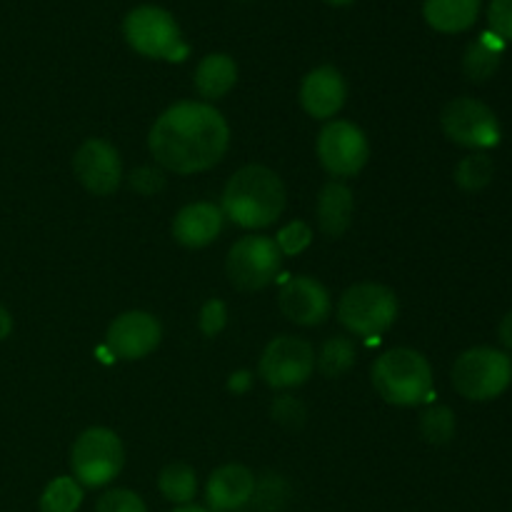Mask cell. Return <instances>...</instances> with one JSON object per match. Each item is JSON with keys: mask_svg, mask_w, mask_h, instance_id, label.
I'll list each match as a JSON object with an SVG mask.
<instances>
[{"mask_svg": "<svg viewBox=\"0 0 512 512\" xmlns=\"http://www.w3.org/2000/svg\"><path fill=\"white\" fill-rule=\"evenodd\" d=\"M230 148V125L215 105L180 100L155 118L148 150L155 163L175 175L215 168Z\"/></svg>", "mask_w": 512, "mask_h": 512, "instance_id": "obj_1", "label": "cell"}, {"mask_svg": "<svg viewBox=\"0 0 512 512\" xmlns=\"http://www.w3.org/2000/svg\"><path fill=\"white\" fill-rule=\"evenodd\" d=\"M285 203V185L275 170L268 165H243L225 183L220 210L240 228L263 230L283 215Z\"/></svg>", "mask_w": 512, "mask_h": 512, "instance_id": "obj_2", "label": "cell"}, {"mask_svg": "<svg viewBox=\"0 0 512 512\" xmlns=\"http://www.w3.org/2000/svg\"><path fill=\"white\" fill-rule=\"evenodd\" d=\"M370 380L380 398L395 408H415L433 393V368L420 350L393 348L378 355Z\"/></svg>", "mask_w": 512, "mask_h": 512, "instance_id": "obj_3", "label": "cell"}, {"mask_svg": "<svg viewBox=\"0 0 512 512\" xmlns=\"http://www.w3.org/2000/svg\"><path fill=\"white\" fill-rule=\"evenodd\" d=\"M123 35L135 53L153 60L180 63L188 58V43L173 15L158 5H138L123 20Z\"/></svg>", "mask_w": 512, "mask_h": 512, "instance_id": "obj_4", "label": "cell"}, {"mask_svg": "<svg viewBox=\"0 0 512 512\" xmlns=\"http://www.w3.org/2000/svg\"><path fill=\"white\" fill-rule=\"evenodd\" d=\"M512 385V360L505 350L478 345L458 355L453 365V388L473 403L500 398Z\"/></svg>", "mask_w": 512, "mask_h": 512, "instance_id": "obj_5", "label": "cell"}, {"mask_svg": "<svg viewBox=\"0 0 512 512\" xmlns=\"http://www.w3.org/2000/svg\"><path fill=\"white\" fill-rule=\"evenodd\" d=\"M398 295L380 283L350 285L338 300V323L358 338H378L398 320Z\"/></svg>", "mask_w": 512, "mask_h": 512, "instance_id": "obj_6", "label": "cell"}, {"mask_svg": "<svg viewBox=\"0 0 512 512\" xmlns=\"http://www.w3.org/2000/svg\"><path fill=\"white\" fill-rule=\"evenodd\" d=\"M123 465V440L110 428L83 430L70 448V470L83 488H105L118 478Z\"/></svg>", "mask_w": 512, "mask_h": 512, "instance_id": "obj_7", "label": "cell"}, {"mask_svg": "<svg viewBox=\"0 0 512 512\" xmlns=\"http://www.w3.org/2000/svg\"><path fill=\"white\" fill-rule=\"evenodd\" d=\"M445 138L473 153H488L503 140V128L490 105L475 98H455L440 113Z\"/></svg>", "mask_w": 512, "mask_h": 512, "instance_id": "obj_8", "label": "cell"}, {"mask_svg": "<svg viewBox=\"0 0 512 512\" xmlns=\"http://www.w3.org/2000/svg\"><path fill=\"white\" fill-rule=\"evenodd\" d=\"M280 263H283V255L273 238L245 235V238L235 240L233 248L228 250L225 273L235 288L253 293V290L268 288L278 278Z\"/></svg>", "mask_w": 512, "mask_h": 512, "instance_id": "obj_9", "label": "cell"}, {"mask_svg": "<svg viewBox=\"0 0 512 512\" xmlns=\"http://www.w3.org/2000/svg\"><path fill=\"white\" fill-rule=\"evenodd\" d=\"M318 160L333 178H355L370 160V143L363 128L350 120H328L318 133Z\"/></svg>", "mask_w": 512, "mask_h": 512, "instance_id": "obj_10", "label": "cell"}, {"mask_svg": "<svg viewBox=\"0 0 512 512\" xmlns=\"http://www.w3.org/2000/svg\"><path fill=\"white\" fill-rule=\"evenodd\" d=\"M315 370V350L308 340L295 335H278L265 345L258 375L273 390L300 388Z\"/></svg>", "mask_w": 512, "mask_h": 512, "instance_id": "obj_11", "label": "cell"}, {"mask_svg": "<svg viewBox=\"0 0 512 512\" xmlns=\"http://www.w3.org/2000/svg\"><path fill=\"white\" fill-rule=\"evenodd\" d=\"M163 340V325L153 313L145 310H128L120 313L105 333V345L110 355L125 363L143 360L153 353Z\"/></svg>", "mask_w": 512, "mask_h": 512, "instance_id": "obj_12", "label": "cell"}, {"mask_svg": "<svg viewBox=\"0 0 512 512\" xmlns=\"http://www.w3.org/2000/svg\"><path fill=\"white\" fill-rule=\"evenodd\" d=\"M73 173L88 193L105 198L123 183V160L113 143L103 138H88L75 150Z\"/></svg>", "mask_w": 512, "mask_h": 512, "instance_id": "obj_13", "label": "cell"}, {"mask_svg": "<svg viewBox=\"0 0 512 512\" xmlns=\"http://www.w3.org/2000/svg\"><path fill=\"white\" fill-rule=\"evenodd\" d=\"M278 310L300 328H315L330 318L333 300L320 280L310 275H295L280 288Z\"/></svg>", "mask_w": 512, "mask_h": 512, "instance_id": "obj_14", "label": "cell"}, {"mask_svg": "<svg viewBox=\"0 0 512 512\" xmlns=\"http://www.w3.org/2000/svg\"><path fill=\"white\" fill-rule=\"evenodd\" d=\"M348 100V83L335 65H318L300 83V108L315 120H330Z\"/></svg>", "mask_w": 512, "mask_h": 512, "instance_id": "obj_15", "label": "cell"}, {"mask_svg": "<svg viewBox=\"0 0 512 512\" xmlns=\"http://www.w3.org/2000/svg\"><path fill=\"white\" fill-rule=\"evenodd\" d=\"M255 475L240 463L220 465L213 470L205 485V500L210 512H233L245 508L253 500Z\"/></svg>", "mask_w": 512, "mask_h": 512, "instance_id": "obj_16", "label": "cell"}, {"mask_svg": "<svg viewBox=\"0 0 512 512\" xmlns=\"http://www.w3.org/2000/svg\"><path fill=\"white\" fill-rule=\"evenodd\" d=\"M225 215L220 205L208 203V200H198V203H188L175 213L173 218V238L175 243L183 248L198 250L213 243L220 233H223Z\"/></svg>", "mask_w": 512, "mask_h": 512, "instance_id": "obj_17", "label": "cell"}, {"mask_svg": "<svg viewBox=\"0 0 512 512\" xmlns=\"http://www.w3.org/2000/svg\"><path fill=\"white\" fill-rule=\"evenodd\" d=\"M353 213V190L343 180H330L320 188L318 200H315V220H318V230L325 238H343L350 230V223H353Z\"/></svg>", "mask_w": 512, "mask_h": 512, "instance_id": "obj_18", "label": "cell"}, {"mask_svg": "<svg viewBox=\"0 0 512 512\" xmlns=\"http://www.w3.org/2000/svg\"><path fill=\"white\" fill-rule=\"evenodd\" d=\"M238 83V63L228 53H210L198 63L193 73V85L200 98L208 103L225 98Z\"/></svg>", "mask_w": 512, "mask_h": 512, "instance_id": "obj_19", "label": "cell"}, {"mask_svg": "<svg viewBox=\"0 0 512 512\" xmlns=\"http://www.w3.org/2000/svg\"><path fill=\"white\" fill-rule=\"evenodd\" d=\"M480 15V0H425L423 18L438 33H465Z\"/></svg>", "mask_w": 512, "mask_h": 512, "instance_id": "obj_20", "label": "cell"}, {"mask_svg": "<svg viewBox=\"0 0 512 512\" xmlns=\"http://www.w3.org/2000/svg\"><path fill=\"white\" fill-rule=\"evenodd\" d=\"M503 50L505 40L498 38L493 30L480 35L478 40L468 45L463 55V73L468 75V80L473 83H485V80L493 78L498 73L500 63H503Z\"/></svg>", "mask_w": 512, "mask_h": 512, "instance_id": "obj_21", "label": "cell"}, {"mask_svg": "<svg viewBox=\"0 0 512 512\" xmlns=\"http://www.w3.org/2000/svg\"><path fill=\"white\" fill-rule=\"evenodd\" d=\"M158 490L168 503L190 505L198 493V475L188 463H170L160 470Z\"/></svg>", "mask_w": 512, "mask_h": 512, "instance_id": "obj_22", "label": "cell"}, {"mask_svg": "<svg viewBox=\"0 0 512 512\" xmlns=\"http://www.w3.org/2000/svg\"><path fill=\"white\" fill-rule=\"evenodd\" d=\"M355 358H358V350H355L353 340L343 338V335H335V338H328L320 345L315 368H318L320 375H325L328 380H338L353 370Z\"/></svg>", "mask_w": 512, "mask_h": 512, "instance_id": "obj_23", "label": "cell"}, {"mask_svg": "<svg viewBox=\"0 0 512 512\" xmlns=\"http://www.w3.org/2000/svg\"><path fill=\"white\" fill-rule=\"evenodd\" d=\"M83 498V485L73 475H60L45 485L38 505L40 512H78Z\"/></svg>", "mask_w": 512, "mask_h": 512, "instance_id": "obj_24", "label": "cell"}, {"mask_svg": "<svg viewBox=\"0 0 512 512\" xmlns=\"http://www.w3.org/2000/svg\"><path fill=\"white\" fill-rule=\"evenodd\" d=\"M495 178V163L488 153H470L455 168V183L465 193H478L488 188Z\"/></svg>", "mask_w": 512, "mask_h": 512, "instance_id": "obj_25", "label": "cell"}, {"mask_svg": "<svg viewBox=\"0 0 512 512\" xmlns=\"http://www.w3.org/2000/svg\"><path fill=\"white\" fill-rule=\"evenodd\" d=\"M455 413L448 405H433L420 415V435L428 445H448L455 438Z\"/></svg>", "mask_w": 512, "mask_h": 512, "instance_id": "obj_26", "label": "cell"}, {"mask_svg": "<svg viewBox=\"0 0 512 512\" xmlns=\"http://www.w3.org/2000/svg\"><path fill=\"white\" fill-rule=\"evenodd\" d=\"M273 240L283 258H293V255H300L303 250L310 248V243H313V228L308 223H303V220H293V223L283 225Z\"/></svg>", "mask_w": 512, "mask_h": 512, "instance_id": "obj_27", "label": "cell"}, {"mask_svg": "<svg viewBox=\"0 0 512 512\" xmlns=\"http://www.w3.org/2000/svg\"><path fill=\"white\" fill-rule=\"evenodd\" d=\"M255 505L260 512H278L283 510L285 500H288V485L280 475H268L263 483L255 480V493H253Z\"/></svg>", "mask_w": 512, "mask_h": 512, "instance_id": "obj_28", "label": "cell"}, {"mask_svg": "<svg viewBox=\"0 0 512 512\" xmlns=\"http://www.w3.org/2000/svg\"><path fill=\"white\" fill-rule=\"evenodd\" d=\"M95 512H148V505L138 493L128 488L105 490L95 503Z\"/></svg>", "mask_w": 512, "mask_h": 512, "instance_id": "obj_29", "label": "cell"}, {"mask_svg": "<svg viewBox=\"0 0 512 512\" xmlns=\"http://www.w3.org/2000/svg\"><path fill=\"white\" fill-rule=\"evenodd\" d=\"M225 325H228V305L218 298H210L208 303L200 308V315H198L200 333H203L205 338H215V335L223 333Z\"/></svg>", "mask_w": 512, "mask_h": 512, "instance_id": "obj_30", "label": "cell"}, {"mask_svg": "<svg viewBox=\"0 0 512 512\" xmlns=\"http://www.w3.org/2000/svg\"><path fill=\"white\" fill-rule=\"evenodd\" d=\"M128 185L138 195L150 198V195H158L165 188V173L160 168H153V165H143V168H135L128 175Z\"/></svg>", "mask_w": 512, "mask_h": 512, "instance_id": "obj_31", "label": "cell"}, {"mask_svg": "<svg viewBox=\"0 0 512 512\" xmlns=\"http://www.w3.org/2000/svg\"><path fill=\"white\" fill-rule=\"evenodd\" d=\"M273 420H278L285 428H300L305 423V405L300 400H295L293 395H283V398H275L273 403Z\"/></svg>", "mask_w": 512, "mask_h": 512, "instance_id": "obj_32", "label": "cell"}, {"mask_svg": "<svg viewBox=\"0 0 512 512\" xmlns=\"http://www.w3.org/2000/svg\"><path fill=\"white\" fill-rule=\"evenodd\" d=\"M488 23L498 38L512 43V0H490Z\"/></svg>", "mask_w": 512, "mask_h": 512, "instance_id": "obj_33", "label": "cell"}, {"mask_svg": "<svg viewBox=\"0 0 512 512\" xmlns=\"http://www.w3.org/2000/svg\"><path fill=\"white\" fill-rule=\"evenodd\" d=\"M498 340H500V345H503V348L512 350V310H510V313H505L503 320H500Z\"/></svg>", "mask_w": 512, "mask_h": 512, "instance_id": "obj_34", "label": "cell"}, {"mask_svg": "<svg viewBox=\"0 0 512 512\" xmlns=\"http://www.w3.org/2000/svg\"><path fill=\"white\" fill-rule=\"evenodd\" d=\"M250 383H253V378H250L248 370H240V373H233V375H230L228 388L233 390V393H245V390L250 388Z\"/></svg>", "mask_w": 512, "mask_h": 512, "instance_id": "obj_35", "label": "cell"}, {"mask_svg": "<svg viewBox=\"0 0 512 512\" xmlns=\"http://www.w3.org/2000/svg\"><path fill=\"white\" fill-rule=\"evenodd\" d=\"M10 333H13V318H10L8 310H5L3 305H0V340L8 338Z\"/></svg>", "mask_w": 512, "mask_h": 512, "instance_id": "obj_36", "label": "cell"}, {"mask_svg": "<svg viewBox=\"0 0 512 512\" xmlns=\"http://www.w3.org/2000/svg\"><path fill=\"white\" fill-rule=\"evenodd\" d=\"M173 512H210V510H205V508H200V505H178V508H175Z\"/></svg>", "mask_w": 512, "mask_h": 512, "instance_id": "obj_37", "label": "cell"}, {"mask_svg": "<svg viewBox=\"0 0 512 512\" xmlns=\"http://www.w3.org/2000/svg\"><path fill=\"white\" fill-rule=\"evenodd\" d=\"M325 3L335 5V8H343V5H350V3H353V0H325Z\"/></svg>", "mask_w": 512, "mask_h": 512, "instance_id": "obj_38", "label": "cell"}]
</instances>
